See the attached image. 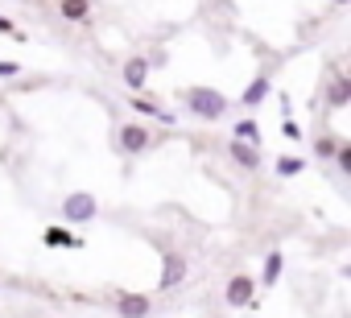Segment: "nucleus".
<instances>
[{
    "label": "nucleus",
    "mask_w": 351,
    "mask_h": 318,
    "mask_svg": "<svg viewBox=\"0 0 351 318\" xmlns=\"http://www.w3.org/2000/svg\"><path fill=\"white\" fill-rule=\"evenodd\" d=\"M178 103H182V112L186 116H195V120H223L228 112H232V99L223 95V91H215V87H203V83H195V87H182L178 91Z\"/></svg>",
    "instance_id": "f257e3e1"
},
{
    "label": "nucleus",
    "mask_w": 351,
    "mask_h": 318,
    "mask_svg": "<svg viewBox=\"0 0 351 318\" xmlns=\"http://www.w3.org/2000/svg\"><path fill=\"white\" fill-rule=\"evenodd\" d=\"M153 145H157V140H153V132H149L145 124H132V120H128V124L116 128V153H120V157H141V153H149Z\"/></svg>",
    "instance_id": "f03ea898"
},
{
    "label": "nucleus",
    "mask_w": 351,
    "mask_h": 318,
    "mask_svg": "<svg viewBox=\"0 0 351 318\" xmlns=\"http://www.w3.org/2000/svg\"><path fill=\"white\" fill-rule=\"evenodd\" d=\"M58 211H62L66 223H91V219L99 215V199H95L91 191H71Z\"/></svg>",
    "instance_id": "7ed1b4c3"
},
{
    "label": "nucleus",
    "mask_w": 351,
    "mask_h": 318,
    "mask_svg": "<svg viewBox=\"0 0 351 318\" xmlns=\"http://www.w3.org/2000/svg\"><path fill=\"white\" fill-rule=\"evenodd\" d=\"M223 302H228L232 310L256 306V277H252V273H232V277H228V289H223Z\"/></svg>",
    "instance_id": "20e7f679"
},
{
    "label": "nucleus",
    "mask_w": 351,
    "mask_h": 318,
    "mask_svg": "<svg viewBox=\"0 0 351 318\" xmlns=\"http://www.w3.org/2000/svg\"><path fill=\"white\" fill-rule=\"evenodd\" d=\"M186 273H191L186 256H182V252H173V248H165V252H161V281H157V293L178 289V285L186 281Z\"/></svg>",
    "instance_id": "39448f33"
},
{
    "label": "nucleus",
    "mask_w": 351,
    "mask_h": 318,
    "mask_svg": "<svg viewBox=\"0 0 351 318\" xmlns=\"http://www.w3.org/2000/svg\"><path fill=\"white\" fill-rule=\"evenodd\" d=\"M149 71H153V62H149L145 54H132V58H124V66H120V83H124L128 91H141V87L149 83Z\"/></svg>",
    "instance_id": "423d86ee"
},
{
    "label": "nucleus",
    "mask_w": 351,
    "mask_h": 318,
    "mask_svg": "<svg viewBox=\"0 0 351 318\" xmlns=\"http://www.w3.org/2000/svg\"><path fill=\"white\" fill-rule=\"evenodd\" d=\"M228 157L240 166V170H248V174H256L261 170V145H248V140H228Z\"/></svg>",
    "instance_id": "0eeeda50"
},
{
    "label": "nucleus",
    "mask_w": 351,
    "mask_h": 318,
    "mask_svg": "<svg viewBox=\"0 0 351 318\" xmlns=\"http://www.w3.org/2000/svg\"><path fill=\"white\" fill-rule=\"evenodd\" d=\"M149 310H153L149 293H120L116 297V314L120 318H149Z\"/></svg>",
    "instance_id": "6e6552de"
},
{
    "label": "nucleus",
    "mask_w": 351,
    "mask_h": 318,
    "mask_svg": "<svg viewBox=\"0 0 351 318\" xmlns=\"http://www.w3.org/2000/svg\"><path fill=\"white\" fill-rule=\"evenodd\" d=\"M42 244H46V248H71V252H75V248H87L75 232H66V228H58V223H50V228L42 232Z\"/></svg>",
    "instance_id": "1a4fd4ad"
},
{
    "label": "nucleus",
    "mask_w": 351,
    "mask_h": 318,
    "mask_svg": "<svg viewBox=\"0 0 351 318\" xmlns=\"http://www.w3.org/2000/svg\"><path fill=\"white\" fill-rule=\"evenodd\" d=\"M269 91H273V79H269V71H261V75H256V79L244 87V95H240V108H256V103H261Z\"/></svg>",
    "instance_id": "9d476101"
},
{
    "label": "nucleus",
    "mask_w": 351,
    "mask_h": 318,
    "mask_svg": "<svg viewBox=\"0 0 351 318\" xmlns=\"http://www.w3.org/2000/svg\"><path fill=\"white\" fill-rule=\"evenodd\" d=\"M132 108H136L141 116H153V120H157V124H165V128L178 124V112H165L157 99H132Z\"/></svg>",
    "instance_id": "9b49d317"
},
{
    "label": "nucleus",
    "mask_w": 351,
    "mask_h": 318,
    "mask_svg": "<svg viewBox=\"0 0 351 318\" xmlns=\"http://www.w3.org/2000/svg\"><path fill=\"white\" fill-rule=\"evenodd\" d=\"M281 269H285V252H281V248H273V252L265 256V269H261L256 285H277V281H281Z\"/></svg>",
    "instance_id": "f8f14e48"
},
{
    "label": "nucleus",
    "mask_w": 351,
    "mask_h": 318,
    "mask_svg": "<svg viewBox=\"0 0 351 318\" xmlns=\"http://www.w3.org/2000/svg\"><path fill=\"white\" fill-rule=\"evenodd\" d=\"M347 99H351V79L335 75V79H330V91H326V108L339 112V108H347Z\"/></svg>",
    "instance_id": "ddd939ff"
},
{
    "label": "nucleus",
    "mask_w": 351,
    "mask_h": 318,
    "mask_svg": "<svg viewBox=\"0 0 351 318\" xmlns=\"http://www.w3.org/2000/svg\"><path fill=\"white\" fill-rule=\"evenodd\" d=\"M58 13L66 21H87L91 17V0H58Z\"/></svg>",
    "instance_id": "4468645a"
},
{
    "label": "nucleus",
    "mask_w": 351,
    "mask_h": 318,
    "mask_svg": "<svg viewBox=\"0 0 351 318\" xmlns=\"http://www.w3.org/2000/svg\"><path fill=\"white\" fill-rule=\"evenodd\" d=\"M273 170H277V178H298L302 170H306V157H277V162H273Z\"/></svg>",
    "instance_id": "2eb2a0df"
},
{
    "label": "nucleus",
    "mask_w": 351,
    "mask_h": 318,
    "mask_svg": "<svg viewBox=\"0 0 351 318\" xmlns=\"http://www.w3.org/2000/svg\"><path fill=\"white\" fill-rule=\"evenodd\" d=\"M236 140H248V145H261V124H256L252 116H244V120H236Z\"/></svg>",
    "instance_id": "dca6fc26"
},
{
    "label": "nucleus",
    "mask_w": 351,
    "mask_h": 318,
    "mask_svg": "<svg viewBox=\"0 0 351 318\" xmlns=\"http://www.w3.org/2000/svg\"><path fill=\"white\" fill-rule=\"evenodd\" d=\"M330 162H335L339 174H351V140H339V145H335V157H330Z\"/></svg>",
    "instance_id": "f3484780"
},
{
    "label": "nucleus",
    "mask_w": 351,
    "mask_h": 318,
    "mask_svg": "<svg viewBox=\"0 0 351 318\" xmlns=\"http://www.w3.org/2000/svg\"><path fill=\"white\" fill-rule=\"evenodd\" d=\"M335 145H339V136H322V140L314 145V153L322 157V162H330V157H335Z\"/></svg>",
    "instance_id": "a211bd4d"
},
{
    "label": "nucleus",
    "mask_w": 351,
    "mask_h": 318,
    "mask_svg": "<svg viewBox=\"0 0 351 318\" xmlns=\"http://www.w3.org/2000/svg\"><path fill=\"white\" fill-rule=\"evenodd\" d=\"M281 132H285L289 140H302V128H298V124H293L289 116H281Z\"/></svg>",
    "instance_id": "6ab92c4d"
},
{
    "label": "nucleus",
    "mask_w": 351,
    "mask_h": 318,
    "mask_svg": "<svg viewBox=\"0 0 351 318\" xmlns=\"http://www.w3.org/2000/svg\"><path fill=\"white\" fill-rule=\"evenodd\" d=\"M9 75H21V62H9V58H0V79H9Z\"/></svg>",
    "instance_id": "aec40b11"
},
{
    "label": "nucleus",
    "mask_w": 351,
    "mask_h": 318,
    "mask_svg": "<svg viewBox=\"0 0 351 318\" xmlns=\"http://www.w3.org/2000/svg\"><path fill=\"white\" fill-rule=\"evenodd\" d=\"M0 34H13V38H25V34H21V29H17V25L9 21V17H0Z\"/></svg>",
    "instance_id": "412c9836"
},
{
    "label": "nucleus",
    "mask_w": 351,
    "mask_h": 318,
    "mask_svg": "<svg viewBox=\"0 0 351 318\" xmlns=\"http://www.w3.org/2000/svg\"><path fill=\"white\" fill-rule=\"evenodd\" d=\"M330 5H335V9H343V5H351V0H330Z\"/></svg>",
    "instance_id": "4be33fe9"
}]
</instances>
